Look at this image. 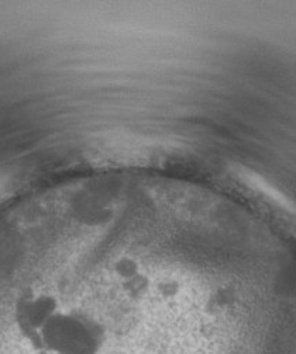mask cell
I'll use <instances>...</instances> for the list:
<instances>
[{"mask_svg":"<svg viewBox=\"0 0 296 354\" xmlns=\"http://www.w3.org/2000/svg\"><path fill=\"white\" fill-rule=\"evenodd\" d=\"M105 340V328L94 315L83 309L65 308L58 298L57 311L37 335L35 348L42 347L54 354H101Z\"/></svg>","mask_w":296,"mask_h":354,"instance_id":"cell-1","label":"cell"},{"mask_svg":"<svg viewBox=\"0 0 296 354\" xmlns=\"http://www.w3.org/2000/svg\"><path fill=\"white\" fill-rule=\"evenodd\" d=\"M34 354H54V353L50 351V350H46V348L40 347V348H35V353H34Z\"/></svg>","mask_w":296,"mask_h":354,"instance_id":"cell-2","label":"cell"}]
</instances>
